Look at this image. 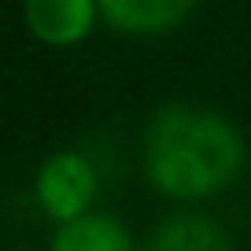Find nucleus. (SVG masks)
<instances>
[{"label":"nucleus","mask_w":251,"mask_h":251,"mask_svg":"<svg viewBox=\"0 0 251 251\" xmlns=\"http://www.w3.org/2000/svg\"><path fill=\"white\" fill-rule=\"evenodd\" d=\"M96 192H100V177H96L93 159L74 148L52 151L33 177V196L55 226L89 214L96 203Z\"/></svg>","instance_id":"obj_2"},{"label":"nucleus","mask_w":251,"mask_h":251,"mask_svg":"<svg viewBox=\"0 0 251 251\" xmlns=\"http://www.w3.org/2000/svg\"><path fill=\"white\" fill-rule=\"evenodd\" d=\"M144 251H233V236L211 214L177 211L151 229Z\"/></svg>","instance_id":"obj_5"},{"label":"nucleus","mask_w":251,"mask_h":251,"mask_svg":"<svg viewBox=\"0 0 251 251\" xmlns=\"http://www.w3.org/2000/svg\"><path fill=\"white\" fill-rule=\"evenodd\" d=\"M100 19L126 37H159L170 33L196 11L200 0H96Z\"/></svg>","instance_id":"obj_4"},{"label":"nucleus","mask_w":251,"mask_h":251,"mask_svg":"<svg viewBox=\"0 0 251 251\" xmlns=\"http://www.w3.org/2000/svg\"><path fill=\"white\" fill-rule=\"evenodd\" d=\"M144 177L163 200L196 207L222 196L248 166V141L229 115L203 103H163L144 126Z\"/></svg>","instance_id":"obj_1"},{"label":"nucleus","mask_w":251,"mask_h":251,"mask_svg":"<svg viewBox=\"0 0 251 251\" xmlns=\"http://www.w3.org/2000/svg\"><path fill=\"white\" fill-rule=\"evenodd\" d=\"M23 23L30 37H37L48 48H74L96 30L100 4L96 0H26Z\"/></svg>","instance_id":"obj_3"},{"label":"nucleus","mask_w":251,"mask_h":251,"mask_svg":"<svg viewBox=\"0 0 251 251\" xmlns=\"http://www.w3.org/2000/svg\"><path fill=\"white\" fill-rule=\"evenodd\" d=\"M48 251H141L133 229L122 218L103 211H89L74 222L55 226V236Z\"/></svg>","instance_id":"obj_6"}]
</instances>
